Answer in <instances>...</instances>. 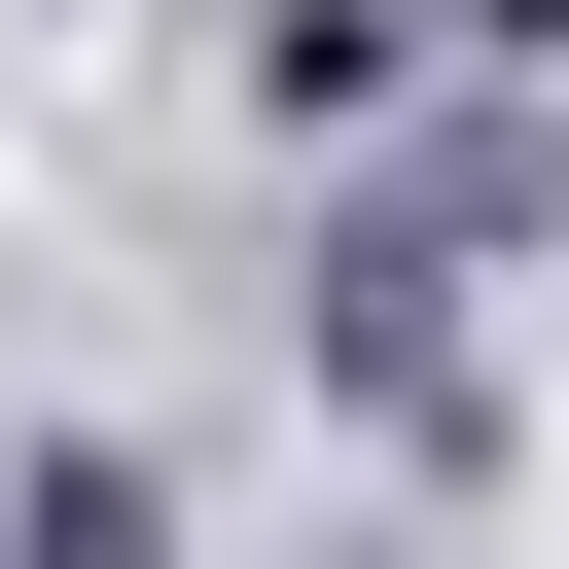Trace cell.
<instances>
[{
    "mask_svg": "<svg viewBox=\"0 0 569 569\" xmlns=\"http://www.w3.org/2000/svg\"><path fill=\"white\" fill-rule=\"evenodd\" d=\"M462 36H498V71H569V0H462Z\"/></svg>",
    "mask_w": 569,
    "mask_h": 569,
    "instance_id": "obj_1",
    "label": "cell"
}]
</instances>
